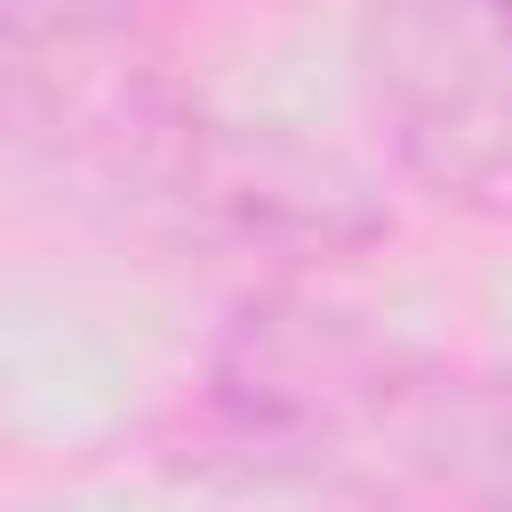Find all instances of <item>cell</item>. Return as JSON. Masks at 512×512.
Instances as JSON below:
<instances>
[{
  "label": "cell",
  "mask_w": 512,
  "mask_h": 512,
  "mask_svg": "<svg viewBox=\"0 0 512 512\" xmlns=\"http://www.w3.org/2000/svg\"><path fill=\"white\" fill-rule=\"evenodd\" d=\"M208 432L232 464L360 496L512 504V368L400 344L304 288L248 296L208 344Z\"/></svg>",
  "instance_id": "cell-1"
},
{
  "label": "cell",
  "mask_w": 512,
  "mask_h": 512,
  "mask_svg": "<svg viewBox=\"0 0 512 512\" xmlns=\"http://www.w3.org/2000/svg\"><path fill=\"white\" fill-rule=\"evenodd\" d=\"M144 8H168V0H0V16L16 32H32L40 48H80V40H104L120 24H136Z\"/></svg>",
  "instance_id": "cell-3"
},
{
  "label": "cell",
  "mask_w": 512,
  "mask_h": 512,
  "mask_svg": "<svg viewBox=\"0 0 512 512\" xmlns=\"http://www.w3.org/2000/svg\"><path fill=\"white\" fill-rule=\"evenodd\" d=\"M48 56H56V48H40L32 32H16V24L0 16V144L32 136V128L48 120V104H56Z\"/></svg>",
  "instance_id": "cell-4"
},
{
  "label": "cell",
  "mask_w": 512,
  "mask_h": 512,
  "mask_svg": "<svg viewBox=\"0 0 512 512\" xmlns=\"http://www.w3.org/2000/svg\"><path fill=\"white\" fill-rule=\"evenodd\" d=\"M360 64L400 168L472 216H512V0H360Z\"/></svg>",
  "instance_id": "cell-2"
}]
</instances>
